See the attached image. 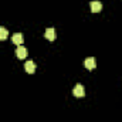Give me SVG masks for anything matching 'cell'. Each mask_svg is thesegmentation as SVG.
Segmentation results:
<instances>
[{
    "instance_id": "obj_6",
    "label": "cell",
    "mask_w": 122,
    "mask_h": 122,
    "mask_svg": "<svg viewBox=\"0 0 122 122\" xmlns=\"http://www.w3.org/2000/svg\"><path fill=\"white\" fill-rule=\"evenodd\" d=\"M46 38L48 40V41H54L56 40V30L53 29V27H48L47 30H46Z\"/></svg>"
},
{
    "instance_id": "obj_2",
    "label": "cell",
    "mask_w": 122,
    "mask_h": 122,
    "mask_svg": "<svg viewBox=\"0 0 122 122\" xmlns=\"http://www.w3.org/2000/svg\"><path fill=\"white\" fill-rule=\"evenodd\" d=\"M16 56H17V58L24 60V58L27 57V48L23 47V46H19V47L16 48Z\"/></svg>"
},
{
    "instance_id": "obj_8",
    "label": "cell",
    "mask_w": 122,
    "mask_h": 122,
    "mask_svg": "<svg viewBox=\"0 0 122 122\" xmlns=\"http://www.w3.org/2000/svg\"><path fill=\"white\" fill-rule=\"evenodd\" d=\"M9 37V31L4 27H0V40H6Z\"/></svg>"
},
{
    "instance_id": "obj_5",
    "label": "cell",
    "mask_w": 122,
    "mask_h": 122,
    "mask_svg": "<svg viewBox=\"0 0 122 122\" xmlns=\"http://www.w3.org/2000/svg\"><path fill=\"white\" fill-rule=\"evenodd\" d=\"M90 6H91V11L92 13H98V11H101V9H102V4H101V1H98V0L91 1Z\"/></svg>"
},
{
    "instance_id": "obj_1",
    "label": "cell",
    "mask_w": 122,
    "mask_h": 122,
    "mask_svg": "<svg viewBox=\"0 0 122 122\" xmlns=\"http://www.w3.org/2000/svg\"><path fill=\"white\" fill-rule=\"evenodd\" d=\"M72 95H74V97H77V98H82V97L85 95L84 85H81V84H77V85L74 87V90H72Z\"/></svg>"
},
{
    "instance_id": "obj_7",
    "label": "cell",
    "mask_w": 122,
    "mask_h": 122,
    "mask_svg": "<svg viewBox=\"0 0 122 122\" xmlns=\"http://www.w3.org/2000/svg\"><path fill=\"white\" fill-rule=\"evenodd\" d=\"M24 70H26L29 74H34V71H36V64H34L31 60L26 61V64H24Z\"/></svg>"
},
{
    "instance_id": "obj_3",
    "label": "cell",
    "mask_w": 122,
    "mask_h": 122,
    "mask_svg": "<svg viewBox=\"0 0 122 122\" xmlns=\"http://www.w3.org/2000/svg\"><path fill=\"white\" fill-rule=\"evenodd\" d=\"M84 67L87 68V70H94L95 67H97V61L94 57H88L87 60L84 61Z\"/></svg>"
},
{
    "instance_id": "obj_4",
    "label": "cell",
    "mask_w": 122,
    "mask_h": 122,
    "mask_svg": "<svg viewBox=\"0 0 122 122\" xmlns=\"http://www.w3.org/2000/svg\"><path fill=\"white\" fill-rule=\"evenodd\" d=\"M11 41H13L14 44H17V46H21V44H23V41H24L23 34H21V33H16V34H13Z\"/></svg>"
}]
</instances>
